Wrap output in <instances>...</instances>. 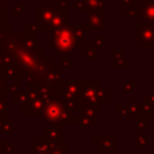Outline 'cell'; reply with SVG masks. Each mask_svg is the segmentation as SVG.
Returning a JSON list of instances; mask_svg holds the SVG:
<instances>
[{
    "mask_svg": "<svg viewBox=\"0 0 154 154\" xmlns=\"http://www.w3.org/2000/svg\"><path fill=\"white\" fill-rule=\"evenodd\" d=\"M51 35V48L58 56L73 54L76 50H80L81 45L76 39L72 24H68L61 29H56L50 31Z\"/></svg>",
    "mask_w": 154,
    "mask_h": 154,
    "instance_id": "1",
    "label": "cell"
},
{
    "mask_svg": "<svg viewBox=\"0 0 154 154\" xmlns=\"http://www.w3.org/2000/svg\"><path fill=\"white\" fill-rule=\"evenodd\" d=\"M41 116L45 122L61 123V125L65 122H77L76 112L65 106V103L61 99L45 100V106H43Z\"/></svg>",
    "mask_w": 154,
    "mask_h": 154,
    "instance_id": "2",
    "label": "cell"
},
{
    "mask_svg": "<svg viewBox=\"0 0 154 154\" xmlns=\"http://www.w3.org/2000/svg\"><path fill=\"white\" fill-rule=\"evenodd\" d=\"M100 81L97 79H84L82 80V87L80 92L77 101H79V111L85 106H103L106 99L99 93Z\"/></svg>",
    "mask_w": 154,
    "mask_h": 154,
    "instance_id": "3",
    "label": "cell"
},
{
    "mask_svg": "<svg viewBox=\"0 0 154 154\" xmlns=\"http://www.w3.org/2000/svg\"><path fill=\"white\" fill-rule=\"evenodd\" d=\"M45 54V51L42 49H35V50H26L20 46L18 50L14 53V58L18 65V68L20 69L22 75L27 73L35 64L38 62V60Z\"/></svg>",
    "mask_w": 154,
    "mask_h": 154,
    "instance_id": "4",
    "label": "cell"
},
{
    "mask_svg": "<svg viewBox=\"0 0 154 154\" xmlns=\"http://www.w3.org/2000/svg\"><path fill=\"white\" fill-rule=\"evenodd\" d=\"M54 65H56V62L50 61V57H49L48 54H43V56L38 60L37 64H35L27 73L34 77L37 85H39L41 82H42V79L45 77V75L49 72V69H50L51 66H54Z\"/></svg>",
    "mask_w": 154,
    "mask_h": 154,
    "instance_id": "5",
    "label": "cell"
},
{
    "mask_svg": "<svg viewBox=\"0 0 154 154\" xmlns=\"http://www.w3.org/2000/svg\"><path fill=\"white\" fill-rule=\"evenodd\" d=\"M19 48H20V31L12 30V31L7 32L4 38L0 41V53L14 56V53Z\"/></svg>",
    "mask_w": 154,
    "mask_h": 154,
    "instance_id": "6",
    "label": "cell"
},
{
    "mask_svg": "<svg viewBox=\"0 0 154 154\" xmlns=\"http://www.w3.org/2000/svg\"><path fill=\"white\" fill-rule=\"evenodd\" d=\"M85 24H87L88 30L104 31V29H106V11H88Z\"/></svg>",
    "mask_w": 154,
    "mask_h": 154,
    "instance_id": "7",
    "label": "cell"
},
{
    "mask_svg": "<svg viewBox=\"0 0 154 154\" xmlns=\"http://www.w3.org/2000/svg\"><path fill=\"white\" fill-rule=\"evenodd\" d=\"M82 80H62V97L61 100L66 99H77L81 92Z\"/></svg>",
    "mask_w": 154,
    "mask_h": 154,
    "instance_id": "8",
    "label": "cell"
},
{
    "mask_svg": "<svg viewBox=\"0 0 154 154\" xmlns=\"http://www.w3.org/2000/svg\"><path fill=\"white\" fill-rule=\"evenodd\" d=\"M57 12V8L54 5H38L37 15H38V27L41 31H45L48 24L53 19L54 14Z\"/></svg>",
    "mask_w": 154,
    "mask_h": 154,
    "instance_id": "9",
    "label": "cell"
},
{
    "mask_svg": "<svg viewBox=\"0 0 154 154\" xmlns=\"http://www.w3.org/2000/svg\"><path fill=\"white\" fill-rule=\"evenodd\" d=\"M93 145L100 147L103 153L116 152V135H95Z\"/></svg>",
    "mask_w": 154,
    "mask_h": 154,
    "instance_id": "10",
    "label": "cell"
},
{
    "mask_svg": "<svg viewBox=\"0 0 154 154\" xmlns=\"http://www.w3.org/2000/svg\"><path fill=\"white\" fill-rule=\"evenodd\" d=\"M135 42L138 43H154V26L138 23L135 24Z\"/></svg>",
    "mask_w": 154,
    "mask_h": 154,
    "instance_id": "11",
    "label": "cell"
},
{
    "mask_svg": "<svg viewBox=\"0 0 154 154\" xmlns=\"http://www.w3.org/2000/svg\"><path fill=\"white\" fill-rule=\"evenodd\" d=\"M57 8V7H56ZM69 24V10H60L57 8V12L54 14L53 19L50 20V23L48 24L45 31H51L56 29H61Z\"/></svg>",
    "mask_w": 154,
    "mask_h": 154,
    "instance_id": "12",
    "label": "cell"
},
{
    "mask_svg": "<svg viewBox=\"0 0 154 154\" xmlns=\"http://www.w3.org/2000/svg\"><path fill=\"white\" fill-rule=\"evenodd\" d=\"M143 24L154 26V0H142L141 2V16Z\"/></svg>",
    "mask_w": 154,
    "mask_h": 154,
    "instance_id": "13",
    "label": "cell"
},
{
    "mask_svg": "<svg viewBox=\"0 0 154 154\" xmlns=\"http://www.w3.org/2000/svg\"><path fill=\"white\" fill-rule=\"evenodd\" d=\"M62 68H60L58 65H54L49 69V72L45 75V77L42 79L41 84H51V85H57L61 87L62 85Z\"/></svg>",
    "mask_w": 154,
    "mask_h": 154,
    "instance_id": "14",
    "label": "cell"
},
{
    "mask_svg": "<svg viewBox=\"0 0 154 154\" xmlns=\"http://www.w3.org/2000/svg\"><path fill=\"white\" fill-rule=\"evenodd\" d=\"M43 106H45V100L38 97V99H35V100L27 103L26 106L19 107V108L23 109V111L26 112V116H41Z\"/></svg>",
    "mask_w": 154,
    "mask_h": 154,
    "instance_id": "15",
    "label": "cell"
},
{
    "mask_svg": "<svg viewBox=\"0 0 154 154\" xmlns=\"http://www.w3.org/2000/svg\"><path fill=\"white\" fill-rule=\"evenodd\" d=\"M0 75L4 77L5 80H11V81H20L22 80V72L16 64L3 66L0 69Z\"/></svg>",
    "mask_w": 154,
    "mask_h": 154,
    "instance_id": "16",
    "label": "cell"
},
{
    "mask_svg": "<svg viewBox=\"0 0 154 154\" xmlns=\"http://www.w3.org/2000/svg\"><path fill=\"white\" fill-rule=\"evenodd\" d=\"M20 46L26 50H35L37 48V34L29 32L26 30L20 31Z\"/></svg>",
    "mask_w": 154,
    "mask_h": 154,
    "instance_id": "17",
    "label": "cell"
},
{
    "mask_svg": "<svg viewBox=\"0 0 154 154\" xmlns=\"http://www.w3.org/2000/svg\"><path fill=\"white\" fill-rule=\"evenodd\" d=\"M61 135H62V127L61 123H51V126L49 128L45 130V137L49 142H58L61 141Z\"/></svg>",
    "mask_w": 154,
    "mask_h": 154,
    "instance_id": "18",
    "label": "cell"
},
{
    "mask_svg": "<svg viewBox=\"0 0 154 154\" xmlns=\"http://www.w3.org/2000/svg\"><path fill=\"white\" fill-rule=\"evenodd\" d=\"M80 118H87V119L92 120L93 123L99 122V107L96 106H85L80 109Z\"/></svg>",
    "mask_w": 154,
    "mask_h": 154,
    "instance_id": "19",
    "label": "cell"
},
{
    "mask_svg": "<svg viewBox=\"0 0 154 154\" xmlns=\"http://www.w3.org/2000/svg\"><path fill=\"white\" fill-rule=\"evenodd\" d=\"M79 51H80V54H81V56L87 57L88 60H92V61H95V62H97L99 60H100L97 51H96V48L91 42H87L84 48H80Z\"/></svg>",
    "mask_w": 154,
    "mask_h": 154,
    "instance_id": "20",
    "label": "cell"
},
{
    "mask_svg": "<svg viewBox=\"0 0 154 154\" xmlns=\"http://www.w3.org/2000/svg\"><path fill=\"white\" fill-rule=\"evenodd\" d=\"M73 27V31H75V35H76V39L79 41L80 45L82 43H87L88 42V37H87V31H88V27L87 24H72Z\"/></svg>",
    "mask_w": 154,
    "mask_h": 154,
    "instance_id": "21",
    "label": "cell"
},
{
    "mask_svg": "<svg viewBox=\"0 0 154 154\" xmlns=\"http://www.w3.org/2000/svg\"><path fill=\"white\" fill-rule=\"evenodd\" d=\"M138 108H139V112H141V114H145V115H147V116H152L153 111H154V103L150 101L147 97H142L141 104H138Z\"/></svg>",
    "mask_w": 154,
    "mask_h": 154,
    "instance_id": "22",
    "label": "cell"
},
{
    "mask_svg": "<svg viewBox=\"0 0 154 154\" xmlns=\"http://www.w3.org/2000/svg\"><path fill=\"white\" fill-rule=\"evenodd\" d=\"M135 119H137V137H138V135H141L142 130L146 128L147 122H149V116L145 115V114L138 112V114L135 115Z\"/></svg>",
    "mask_w": 154,
    "mask_h": 154,
    "instance_id": "23",
    "label": "cell"
},
{
    "mask_svg": "<svg viewBox=\"0 0 154 154\" xmlns=\"http://www.w3.org/2000/svg\"><path fill=\"white\" fill-rule=\"evenodd\" d=\"M88 11H106V0H85Z\"/></svg>",
    "mask_w": 154,
    "mask_h": 154,
    "instance_id": "24",
    "label": "cell"
},
{
    "mask_svg": "<svg viewBox=\"0 0 154 154\" xmlns=\"http://www.w3.org/2000/svg\"><path fill=\"white\" fill-rule=\"evenodd\" d=\"M141 16V5H135L133 8H128L127 11L123 12V18L131 19V18H139Z\"/></svg>",
    "mask_w": 154,
    "mask_h": 154,
    "instance_id": "25",
    "label": "cell"
},
{
    "mask_svg": "<svg viewBox=\"0 0 154 154\" xmlns=\"http://www.w3.org/2000/svg\"><path fill=\"white\" fill-rule=\"evenodd\" d=\"M116 114H118V116H126V118L133 116L128 104H118L116 106Z\"/></svg>",
    "mask_w": 154,
    "mask_h": 154,
    "instance_id": "26",
    "label": "cell"
},
{
    "mask_svg": "<svg viewBox=\"0 0 154 154\" xmlns=\"http://www.w3.org/2000/svg\"><path fill=\"white\" fill-rule=\"evenodd\" d=\"M135 87H137L135 79H128V80L123 81V91H126V92H134Z\"/></svg>",
    "mask_w": 154,
    "mask_h": 154,
    "instance_id": "27",
    "label": "cell"
},
{
    "mask_svg": "<svg viewBox=\"0 0 154 154\" xmlns=\"http://www.w3.org/2000/svg\"><path fill=\"white\" fill-rule=\"evenodd\" d=\"M73 8L79 12H87L88 8H87V4H85V0H75L73 3Z\"/></svg>",
    "mask_w": 154,
    "mask_h": 154,
    "instance_id": "28",
    "label": "cell"
},
{
    "mask_svg": "<svg viewBox=\"0 0 154 154\" xmlns=\"http://www.w3.org/2000/svg\"><path fill=\"white\" fill-rule=\"evenodd\" d=\"M75 66V62L69 58L68 56H61V64L60 68H73Z\"/></svg>",
    "mask_w": 154,
    "mask_h": 154,
    "instance_id": "29",
    "label": "cell"
},
{
    "mask_svg": "<svg viewBox=\"0 0 154 154\" xmlns=\"http://www.w3.org/2000/svg\"><path fill=\"white\" fill-rule=\"evenodd\" d=\"M111 56L114 61H122V60H125V53L122 50H119V49H112Z\"/></svg>",
    "mask_w": 154,
    "mask_h": 154,
    "instance_id": "30",
    "label": "cell"
},
{
    "mask_svg": "<svg viewBox=\"0 0 154 154\" xmlns=\"http://www.w3.org/2000/svg\"><path fill=\"white\" fill-rule=\"evenodd\" d=\"M77 122L80 123V126H81V128H84V130H87V128L92 127V125H93V122H92V120L87 119V118H80V116H77Z\"/></svg>",
    "mask_w": 154,
    "mask_h": 154,
    "instance_id": "31",
    "label": "cell"
},
{
    "mask_svg": "<svg viewBox=\"0 0 154 154\" xmlns=\"http://www.w3.org/2000/svg\"><path fill=\"white\" fill-rule=\"evenodd\" d=\"M0 126L3 127V131L10 133V131H12V119H11V118H4Z\"/></svg>",
    "mask_w": 154,
    "mask_h": 154,
    "instance_id": "32",
    "label": "cell"
},
{
    "mask_svg": "<svg viewBox=\"0 0 154 154\" xmlns=\"http://www.w3.org/2000/svg\"><path fill=\"white\" fill-rule=\"evenodd\" d=\"M91 43H92L95 48H104V46H106V38L104 37H93Z\"/></svg>",
    "mask_w": 154,
    "mask_h": 154,
    "instance_id": "33",
    "label": "cell"
},
{
    "mask_svg": "<svg viewBox=\"0 0 154 154\" xmlns=\"http://www.w3.org/2000/svg\"><path fill=\"white\" fill-rule=\"evenodd\" d=\"M116 4L119 7H135L137 0H116Z\"/></svg>",
    "mask_w": 154,
    "mask_h": 154,
    "instance_id": "34",
    "label": "cell"
},
{
    "mask_svg": "<svg viewBox=\"0 0 154 154\" xmlns=\"http://www.w3.org/2000/svg\"><path fill=\"white\" fill-rule=\"evenodd\" d=\"M111 66L112 68H128V66H130V62L125 61V60H122V61H114V60H112V61H111Z\"/></svg>",
    "mask_w": 154,
    "mask_h": 154,
    "instance_id": "35",
    "label": "cell"
},
{
    "mask_svg": "<svg viewBox=\"0 0 154 154\" xmlns=\"http://www.w3.org/2000/svg\"><path fill=\"white\" fill-rule=\"evenodd\" d=\"M5 81H7V80L0 75V97L7 96V95H5V92H7V84H5Z\"/></svg>",
    "mask_w": 154,
    "mask_h": 154,
    "instance_id": "36",
    "label": "cell"
},
{
    "mask_svg": "<svg viewBox=\"0 0 154 154\" xmlns=\"http://www.w3.org/2000/svg\"><path fill=\"white\" fill-rule=\"evenodd\" d=\"M54 7L60 8V10H69V3H68V0H56Z\"/></svg>",
    "mask_w": 154,
    "mask_h": 154,
    "instance_id": "37",
    "label": "cell"
},
{
    "mask_svg": "<svg viewBox=\"0 0 154 154\" xmlns=\"http://www.w3.org/2000/svg\"><path fill=\"white\" fill-rule=\"evenodd\" d=\"M7 112V96H3L0 97V114L5 115Z\"/></svg>",
    "mask_w": 154,
    "mask_h": 154,
    "instance_id": "38",
    "label": "cell"
},
{
    "mask_svg": "<svg viewBox=\"0 0 154 154\" xmlns=\"http://www.w3.org/2000/svg\"><path fill=\"white\" fill-rule=\"evenodd\" d=\"M23 11H24L23 5H15V7H14V12H12V18L14 19L19 18V16L22 15V12H23Z\"/></svg>",
    "mask_w": 154,
    "mask_h": 154,
    "instance_id": "39",
    "label": "cell"
},
{
    "mask_svg": "<svg viewBox=\"0 0 154 154\" xmlns=\"http://www.w3.org/2000/svg\"><path fill=\"white\" fill-rule=\"evenodd\" d=\"M137 145L138 146H147V135H138L137 137Z\"/></svg>",
    "mask_w": 154,
    "mask_h": 154,
    "instance_id": "40",
    "label": "cell"
},
{
    "mask_svg": "<svg viewBox=\"0 0 154 154\" xmlns=\"http://www.w3.org/2000/svg\"><path fill=\"white\" fill-rule=\"evenodd\" d=\"M97 91H99V93H100V95L103 96L104 99H106V100H107V99H111L112 97V93L109 92V91H107L104 87H99Z\"/></svg>",
    "mask_w": 154,
    "mask_h": 154,
    "instance_id": "41",
    "label": "cell"
},
{
    "mask_svg": "<svg viewBox=\"0 0 154 154\" xmlns=\"http://www.w3.org/2000/svg\"><path fill=\"white\" fill-rule=\"evenodd\" d=\"M8 91L11 92V95H15L19 92V81H12V84H10Z\"/></svg>",
    "mask_w": 154,
    "mask_h": 154,
    "instance_id": "42",
    "label": "cell"
},
{
    "mask_svg": "<svg viewBox=\"0 0 154 154\" xmlns=\"http://www.w3.org/2000/svg\"><path fill=\"white\" fill-rule=\"evenodd\" d=\"M24 30H26V31H29V32H34V34H37V32L39 31V27H38V24H31V23H29V24H26Z\"/></svg>",
    "mask_w": 154,
    "mask_h": 154,
    "instance_id": "43",
    "label": "cell"
},
{
    "mask_svg": "<svg viewBox=\"0 0 154 154\" xmlns=\"http://www.w3.org/2000/svg\"><path fill=\"white\" fill-rule=\"evenodd\" d=\"M7 24V14H0V29H3Z\"/></svg>",
    "mask_w": 154,
    "mask_h": 154,
    "instance_id": "44",
    "label": "cell"
},
{
    "mask_svg": "<svg viewBox=\"0 0 154 154\" xmlns=\"http://www.w3.org/2000/svg\"><path fill=\"white\" fill-rule=\"evenodd\" d=\"M0 14H7V0H0Z\"/></svg>",
    "mask_w": 154,
    "mask_h": 154,
    "instance_id": "45",
    "label": "cell"
},
{
    "mask_svg": "<svg viewBox=\"0 0 154 154\" xmlns=\"http://www.w3.org/2000/svg\"><path fill=\"white\" fill-rule=\"evenodd\" d=\"M142 48H143L145 50H153V49H154V43H152V42L142 43Z\"/></svg>",
    "mask_w": 154,
    "mask_h": 154,
    "instance_id": "46",
    "label": "cell"
},
{
    "mask_svg": "<svg viewBox=\"0 0 154 154\" xmlns=\"http://www.w3.org/2000/svg\"><path fill=\"white\" fill-rule=\"evenodd\" d=\"M146 97L149 99L150 101H153V103H154V91H150V92H149V95H147Z\"/></svg>",
    "mask_w": 154,
    "mask_h": 154,
    "instance_id": "47",
    "label": "cell"
},
{
    "mask_svg": "<svg viewBox=\"0 0 154 154\" xmlns=\"http://www.w3.org/2000/svg\"><path fill=\"white\" fill-rule=\"evenodd\" d=\"M128 104H138V103H137V97H130Z\"/></svg>",
    "mask_w": 154,
    "mask_h": 154,
    "instance_id": "48",
    "label": "cell"
},
{
    "mask_svg": "<svg viewBox=\"0 0 154 154\" xmlns=\"http://www.w3.org/2000/svg\"><path fill=\"white\" fill-rule=\"evenodd\" d=\"M43 5H50V0H43Z\"/></svg>",
    "mask_w": 154,
    "mask_h": 154,
    "instance_id": "49",
    "label": "cell"
},
{
    "mask_svg": "<svg viewBox=\"0 0 154 154\" xmlns=\"http://www.w3.org/2000/svg\"><path fill=\"white\" fill-rule=\"evenodd\" d=\"M0 68H2V54H0Z\"/></svg>",
    "mask_w": 154,
    "mask_h": 154,
    "instance_id": "50",
    "label": "cell"
},
{
    "mask_svg": "<svg viewBox=\"0 0 154 154\" xmlns=\"http://www.w3.org/2000/svg\"><path fill=\"white\" fill-rule=\"evenodd\" d=\"M152 116H154V111H153V115H152Z\"/></svg>",
    "mask_w": 154,
    "mask_h": 154,
    "instance_id": "51",
    "label": "cell"
}]
</instances>
